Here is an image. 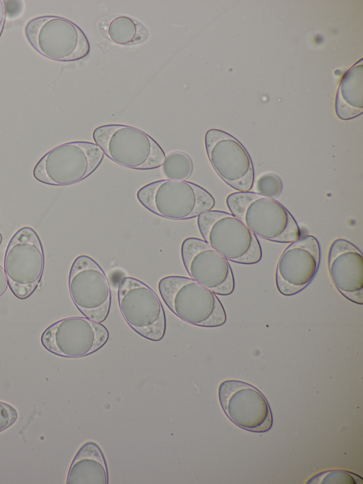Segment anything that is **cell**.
Masks as SVG:
<instances>
[{
	"mask_svg": "<svg viewBox=\"0 0 363 484\" xmlns=\"http://www.w3.org/2000/svg\"><path fill=\"white\" fill-rule=\"evenodd\" d=\"M226 204L255 236L279 243H291L300 237L293 216L273 198L250 191L237 192L228 196Z\"/></svg>",
	"mask_w": 363,
	"mask_h": 484,
	"instance_id": "1",
	"label": "cell"
},
{
	"mask_svg": "<svg viewBox=\"0 0 363 484\" xmlns=\"http://www.w3.org/2000/svg\"><path fill=\"white\" fill-rule=\"evenodd\" d=\"M158 290L169 309L186 323L217 327L226 321L225 309L216 294L191 278L164 277L158 283Z\"/></svg>",
	"mask_w": 363,
	"mask_h": 484,
	"instance_id": "2",
	"label": "cell"
},
{
	"mask_svg": "<svg viewBox=\"0 0 363 484\" xmlns=\"http://www.w3.org/2000/svg\"><path fill=\"white\" fill-rule=\"evenodd\" d=\"M137 198L151 212L172 220L198 216L215 205L208 191L186 180L152 182L139 189Z\"/></svg>",
	"mask_w": 363,
	"mask_h": 484,
	"instance_id": "3",
	"label": "cell"
},
{
	"mask_svg": "<svg viewBox=\"0 0 363 484\" xmlns=\"http://www.w3.org/2000/svg\"><path fill=\"white\" fill-rule=\"evenodd\" d=\"M92 136L104 154L125 167L155 169L162 165L165 157L162 148L151 136L130 126H100L94 130Z\"/></svg>",
	"mask_w": 363,
	"mask_h": 484,
	"instance_id": "4",
	"label": "cell"
},
{
	"mask_svg": "<svg viewBox=\"0 0 363 484\" xmlns=\"http://www.w3.org/2000/svg\"><path fill=\"white\" fill-rule=\"evenodd\" d=\"M197 224L204 241L225 259L241 264L261 260L257 238L233 214L209 210L198 216Z\"/></svg>",
	"mask_w": 363,
	"mask_h": 484,
	"instance_id": "5",
	"label": "cell"
},
{
	"mask_svg": "<svg viewBox=\"0 0 363 484\" xmlns=\"http://www.w3.org/2000/svg\"><path fill=\"white\" fill-rule=\"evenodd\" d=\"M103 158L104 153L96 143L68 142L47 152L35 165L33 175L43 184L70 185L89 176Z\"/></svg>",
	"mask_w": 363,
	"mask_h": 484,
	"instance_id": "6",
	"label": "cell"
},
{
	"mask_svg": "<svg viewBox=\"0 0 363 484\" xmlns=\"http://www.w3.org/2000/svg\"><path fill=\"white\" fill-rule=\"evenodd\" d=\"M30 45L43 56L56 61L79 60L90 51L83 31L72 21L57 16L30 20L25 27Z\"/></svg>",
	"mask_w": 363,
	"mask_h": 484,
	"instance_id": "7",
	"label": "cell"
},
{
	"mask_svg": "<svg viewBox=\"0 0 363 484\" xmlns=\"http://www.w3.org/2000/svg\"><path fill=\"white\" fill-rule=\"evenodd\" d=\"M45 267L44 251L36 231L25 226L11 238L4 255V270L13 294L30 297L38 287Z\"/></svg>",
	"mask_w": 363,
	"mask_h": 484,
	"instance_id": "8",
	"label": "cell"
},
{
	"mask_svg": "<svg viewBox=\"0 0 363 484\" xmlns=\"http://www.w3.org/2000/svg\"><path fill=\"white\" fill-rule=\"evenodd\" d=\"M118 301L123 319L135 332L153 341L164 337V310L160 298L148 285L135 277L122 278Z\"/></svg>",
	"mask_w": 363,
	"mask_h": 484,
	"instance_id": "9",
	"label": "cell"
},
{
	"mask_svg": "<svg viewBox=\"0 0 363 484\" xmlns=\"http://www.w3.org/2000/svg\"><path fill=\"white\" fill-rule=\"evenodd\" d=\"M68 287L72 302L88 319L101 323L107 318L111 302L108 280L91 257L82 255L71 266Z\"/></svg>",
	"mask_w": 363,
	"mask_h": 484,
	"instance_id": "10",
	"label": "cell"
},
{
	"mask_svg": "<svg viewBox=\"0 0 363 484\" xmlns=\"http://www.w3.org/2000/svg\"><path fill=\"white\" fill-rule=\"evenodd\" d=\"M108 331L87 317H71L49 326L42 334L43 347L65 358H80L99 350L107 342Z\"/></svg>",
	"mask_w": 363,
	"mask_h": 484,
	"instance_id": "11",
	"label": "cell"
},
{
	"mask_svg": "<svg viewBox=\"0 0 363 484\" xmlns=\"http://www.w3.org/2000/svg\"><path fill=\"white\" fill-rule=\"evenodd\" d=\"M218 398L225 414L238 427L259 433L272 428L270 406L253 385L240 380H224L218 387Z\"/></svg>",
	"mask_w": 363,
	"mask_h": 484,
	"instance_id": "12",
	"label": "cell"
},
{
	"mask_svg": "<svg viewBox=\"0 0 363 484\" xmlns=\"http://www.w3.org/2000/svg\"><path fill=\"white\" fill-rule=\"evenodd\" d=\"M209 161L218 176L238 192H248L254 184L251 158L238 140L230 134L211 128L205 134Z\"/></svg>",
	"mask_w": 363,
	"mask_h": 484,
	"instance_id": "13",
	"label": "cell"
},
{
	"mask_svg": "<svg viewBox=\"0 0 363 484\" xmlns=\"http://www.w3.org/2000/svg\"><path fill=\"white\" fill-rule=\"evenodd\" d=\"M184 265L191 279L216 295H229L235 280L227 259L204 240L189 237L181 246Z\"/></svg>",
	"mask_w": 363,
	"mask_h": 484,
	"instance_id": "14",
	"label": "cell"
},
{
	"mask_svg": "<svg viewBox=\"0 0 363 484\" xmlns=\"http://www.w3.org/2000/svg\"><path fill=\"white\" fill-rule=\"evenodd\" d=\"M320 260V248L313 236L299 237L284 251L276 268V285L285 296L296 295L315 277Z\"/></svg>",
	"mask_w": 363,
	"mask_h": 484,
	"instance_id": "15",
	"label": "cell"
},
{
	"mask_svg": "<svg viewBox=\"0 0 363 484\" xmlns=\"http://www.w3.org/2000/svg\"><path fill=\"white\" fill-rule=\"evenodd\" d=\"M328 270L337 290L355 304L363 303V256L350 241L338 238L329 249Z\"/></svg>",
	"mask_w": 363,
	"mask_h": 484,
	"instance_id": "16",
	"label": "cell"
},
{
	"mask_svg": "<svg viewBox=\"0 0 363 484\" xmlns=\"http://www.w3.org/2000/svg\"><path fill=\"white\" fill-rule=\"evenodd\" d=\"M106 461L100 447L89 441L77 452L69 469L67 484H108Z\"/></svg>",
	"mask_w": 363,
	"mask_h": 484,
	"instance_id": "17",
	"label": "cell"
},
{
	"mask_svg": "<svg viewBox=\"0 0 363 484\" xmlns=\"http://www.w3.org/2000/svg\"><path fill=\"white\" fill-rule=\"evenodd\" d=\"M363 111V59L344 75L335 98V112L342 120L354 119Z\"/></svg>",
	"mask_w": 363,
	"mask_h": 484,
	"instance_id": "18",
	"label": "cell"
},
{
	"mask_svg": "<svg viewBox=\"0 0 363 484\" xmlns=\"http://www.w3.org/2000/svg\"><path fill=\"white\" fill-rule=\"evenodd\" d=\"M96 26L107 40L116 45H138L145 42L149 36L144 25L125 15L103 17L98 21Z\"/></svg>",
	"mask_w": 363,
	"mask_h": 484,
	"instance_id": "19",
	"label": "cell"
},
{
	"mask_svg": "<svg viewBox=\"0 0 363 484\" xmlns=\"http://www.w3.org/2000/svg\"><path fill=\"white\" fill-rule=\"evenodd\" d=\"M161 166L163 175L167 180H185L193 170L191 158L182 151H173L167 154Z\"/></svg>",
	"mask_w": 363,
	"mask_h": 484,
	"instance_id": "20",
	"label": "cell"
},
{
	"mask_svg": "<svg viewBox=\"0 0 363 484\" xmlns=\"http://www.w3.org/2000/svg\"><path fill=\"white\" fill-rule=\"evenodd\" d=\"M307 483L313 484H362L363 479L355 473L342 470H331L316 474Z\"/></svg>",
	"mask_w": 363,
	"mask_h": 484,
	"instance_id": "21",
	"label": "cell"
},
{
	"mask_svg": "<svg viewBox=\"0 0 363 484\" xmlns=\"http://www.w3.org/2000/svg\"><path fill=\"white\" fill-rule=\"evenodd\" d=\"M254 183L255 193L264 197H277L282 190V182L280 178L272 172L262 174L257 177Z\"/></svg>",
	"mask_w": 363,
	"mask_h": 484,
	"instance_id": "22",
	"label": "cell"
},
{
	"mask_svg": "<svg viewBox=\"0 0 363 484\" xmlns=\"http://www.w3.org/2000/svg\"><path fill=\"white\" fill-rule=\"evenodd\" d=\"M17 418V410L12 405L0 401V432L13 425Z\"/></svg>",
	"mask_w": 363,
	"mask_h": 484,
	"instance_id": "23",
	"label": "cell"
},
{
	"mask_svg": "<svg viewBox=\"0 0 363 484\" xmlns=\"http://www.w3.org/2000/svg\"><path fill=\"white\" fill-rule=\"evenodd\" d=\"M6 18L9 20L18 18L23 12V1H3Z\"/></svg>",
	"mask_w": 363,
	"mask_h": 484,
	"instance_id": "24",
	"label": "cell"
},
{
	"mask_svg": "<svg viewBox=\"0 0 363 484\" xmlns=\"http://www.w3.org/2000/svg\"><path fill=\"white\" fill-rule=\"evenodd\" d=\"M8 285L9 284L4 268L0 265V297L5 292Z\"/></svg>",
	"mask_w": 363,
	"mask_h": 484,
	"instance_id": "25",
	"label": "cell"
},
{
	"mask_svg": "<svg viewBox=\"0 0 363 484\" xmlns=\"http://www.w3.org/2000/svg\"><path fill=\"white\" fill-rule=\"evenodd\" d=\"M5 21L6 15L4 11V1L0 0V37L4 30Z\"/></svg>",
	"mask_w": 363,
	"mask_h": 484,
	"instance_id": "26",
	"label": "cell"
},
{
	"mask_svg": "<svg viewBox=\"0 0 363 484\" xmlns=\"http://www.w3.org/2000/svg\"><path fill=\"white\" fill-rule=\"evenodd\" d=\"M1 241H2V235H1V233H0V245H1Z\"/></svg>",
	"mask_w": 363,
	"mask_h": 484,
	"instance_id": "27",
	"label": "cell"
}]
</instances>
